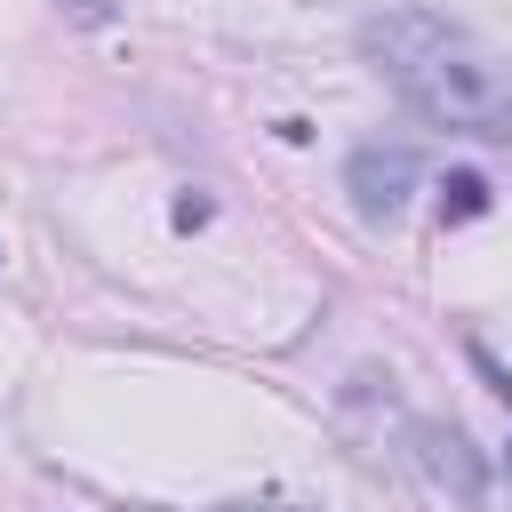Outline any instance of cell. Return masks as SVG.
<instances>
[{"mask_svg": "<svg viewBox=\"0 0 512 512\" xmlns=\"http://www.w3.org/2000/svg\"><path fill=\"white\" fill-rule=\"evenodd\" d=\"M224 512H304V504H224Z\"/></svg>", "mask_w": 512, "mask_h": 512, "instance_id": "6", "label": "cell"}, {"mask_svg": "<svg viewBox=\"0 0 512 512\" xmlns=\"http://www.w3.org/2000/svg\"><path fill=\"white\" fill-rule=\"evenodd\" d=\"M344 176H352L360 216H392V208L408 200V184H416V152H408V144H360Z\"/></svg>", "mask_w": 512, "mask_h": 512, "instance_id": "2", "label": "cell"}, {"mask_svg": "<svg viewBox=\"0 0 512 512\" xmlns=\"http://www.w3.org/2000/svg\"><path fill=\"white\" fill-rule=\"evenodd\" d=\"M472 360H480V376H488V384H496V400H504V408H512V368H496V360H488V352H472Z\"/></svg>", "mask_w": 512, "mask_h": 512, "instance_id": "5", "label": "cell"}, {"mask_svg": "<svg viewBox=\"0 0 512 512\" xmlns=\"http://www.w3.org/2000/svg\"><path fill=\"white\" fill-rule=\"evenodd\" d=\"M360 48L424 120L464 128V136H512V56H496L464 24L432 8H392L360 32Z\"/></svg>", "mask_w": 512, "mask_h": 512, "instance_id": "1", "label": "cell"}, {"mask_svg": "<svg viewBox=\"0 0 512 512\" xmlns=\"http://www.w3.org/2000/svg\"><path fill=\"white\" fill-rule=\"evenodd\" d=\"M480 208H488V184H480L472 168H456V176L440 184V224H472Z\"/></svg>", "mask_w": 512, "mask_h": 512, "instance_id": "4", "label": "cell"}, {"mask_svg": "<svg viewBox=\"0 0 512 512\" xmlns=\"http://www.w3.org/2000/svg\"><path fill=\"white\" fill-rule=\"evenodd\" d=\"M416 440H424V464H432V472H440V480H456V496H464V504H472V496H480V464H472V456H464V448H472V440H464V432H440V424H424V432H416Z\"/></svg>", "mask_w": 512, "mask_h": 512, "instance_id": "3", "label": "cell"}, {"mask_svg": "<svg viewBox=\"0 0 512 512\" xmlns=\"http://www.w3.org/2000/svg\"><path fill=\"white\" fill-rule=\"evenodd\" d=\"M504 472H512V448H504Z\"/></svg>", "mask_w": 512, "mask_h": 512, "instance_id": "7", "label": "cell"}]
</instances>
